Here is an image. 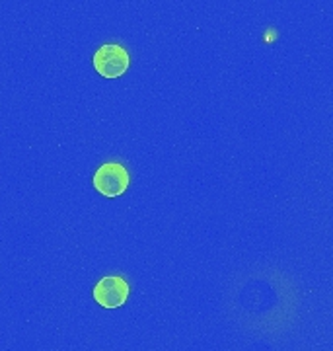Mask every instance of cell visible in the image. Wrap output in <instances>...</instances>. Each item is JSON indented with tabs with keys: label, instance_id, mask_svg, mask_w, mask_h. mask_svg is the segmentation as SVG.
Segmentation results:
<instances>
[{
	"label": "cell",
	"instance_id": "6da1fadb",
	"mask_svg": "<svg viewBox=\"0 0 333 351\" xmlns=\"http://www.w3.org/2000/svg\"><path fill=\"white\" fill-rule=\"evenodd\" d=\"M129 182H131V176L123 164L119 162L101 164L94 174V188L106 197L123 195L129 188Z\"/></svg>",
	"mask_w": 333,
	"mask_h": 351
},
{
	"label": "cell",
	"instance_id": "7a4b0ae2",
	"mask_svg": "<svg viewBox=\"0 0 333 351\" xmlns=\"http://www.w3.org/2000/svg\"><path fill=\"white\" fill-rule=\"evenodd\" d=\"M129 53L115 43L101 45L94 55V69L103 78H119L129 71Z\"/></svg>",
	"mask_w": 333,
	"mask_h": 351
},
{
	"label": "cell",
	"instance_id": "3957f363",
	"mask_svg": "<svg viewBox=\"0 0 333 351\" xmlns=\"http://www.w3.org/2000/svg\"><path fill=\"white\" fill-rule=\"evenodd\" d=\"M94 299L103 308H119L129 299V283L123 277H103L94 287Z\"/></svg>",
	"mask_w": 333,
	"mask_h": 351
}]
</instances>
